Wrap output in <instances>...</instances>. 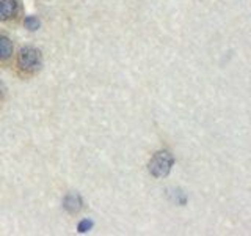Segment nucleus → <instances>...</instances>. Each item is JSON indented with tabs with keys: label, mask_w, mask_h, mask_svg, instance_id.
<instances>
[{
	"label": "nucleus",
	"mask_w": 251,
	"mask_h": 236,
	"mask_svg": "<svg viewBox=\"0 0 251 236\" xmlns=\"http://www.w3.org/2000/svg\"><path fill=\"white\" fill-rule=\"evenodd\" d=\"M18 66L24 73L33 74L43 66V55L36 47L25 46L18 54Z\"/></svg>",
	"instance_id": "obj_1"
},
{
	"label": "nucleus",
	"mask_w": 251,
	"mask_h": 236,
	"mask_svg": "<svg viewBox=\"0 0 251 236\" xmlns=\"http://www.w3.org/2000/svg\"><path fill=\"white\" fill-rule=\"evenodd\" d=\"M175 165V157L170 151H157L148 162V170L154 178H165Z\"/></svg>",
	"instance_id": "obj_2"
},
{
	"label": "nucleus",
	"mask_w": 251,
	"mask_h": 236,
	"mask_svg": "<svg viewBox=\"0 0 251 236\" xmlns=\"http://www.w3.org/2000/svg\"><path fill=\"white\" fill-rule=\"evenodd\" d=\"M82 197L78 194H68L65 199H63V208H65L68 212H71V214H75V212H78L82 209Z\"/></svg>",
	"instance_id": "obj_3"
},
{
	"label": "nucleus",
	"mask_w": 251,
	"mask_h": 236,
	"mask_svg": "<svg viewBox=\"0 0 251 236\" xmlns=\"http://www.w3.org/2000/svg\"><path fill=\"white\" fill-rule=\"evenodd\" d=\"M18 13L16 0H0V21H10Z\"/></svg>",
	"instance_id": "obj_4"
},
{
	"label": "nucleus",
	"mask_w": 251,
	"mask_h": 236,
	"mask_svg": "<svg viewBox=\"0 0 251 236\" xmlns=\"http://www.w3.org/2000/svg\"><path fill=\"white\" fill-rule=\"evenodd\" d=\"M13 43L10 41V38L0 36V61L8 60L13 55Z\"/></svg>",
	"instance_id": "obj_5"
},
{
	"label": "nucleus",
	"mask_w": 251,
	"mask_h": 236,
	"mask_svg": "<svg viewBox=\"0 0 251 236\" xmlns=\"http://www.w3.org/2000/svg\"><path fill=\"white\" fill-rule=\"evenodd\" d=\"M24 27L30 31H36L39 27H41V22H39V19L35 18V16H27V18L24 19Z\"/></svg>",
	"instance_id": "obj_6"
},
{
	"label": "nucleus",
	"mask_w": 251,
	"mask_h": 236,
	"mask_svg": "<svg viewBox=\"0 0 251 236\" xmlns=\"http://www.w3.org/2000/svg\"><path fill=\"white\" fill-rule=\"evenodd\" d=\"M93 225L94 224H93L91 219H82L77 225V230H78V233H88L93 228Z\"/></svg>",
	"instance_id": "obj_7"
}]
</instances>
